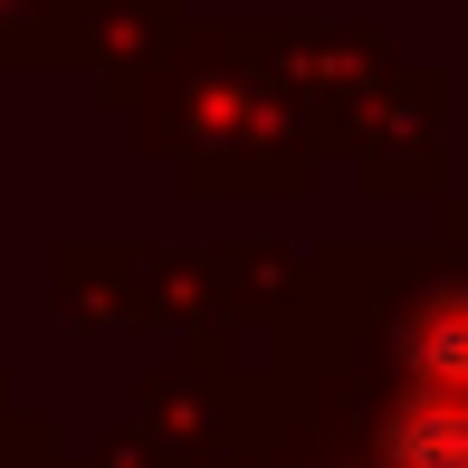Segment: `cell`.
I'll list each match as a JSON object with an SVG mask.
<instances>
[{"instance_id": "1", "label": "cell", "mask_w": 468, "mask_h": 468, "mask_svg": "<svg viewBox=\"0 0 468 468\" xmlns=\"http://www.w3.org/2000/svg\"><path fill=\"white\" fill-rule=\"evenodd\" d=\"M450 392V382H440ZM401 468H468V392L459 401H420L401 420Z\"/></svg>"}]
</instances>
